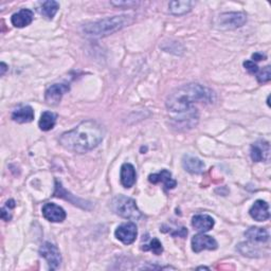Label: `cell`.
Here are the masks:
<instances>
[{"instance_id":"cell-4","label":"cell","mask_w":271,"mask_h":271,"mask_svg":"<svg viewBox=\"0 0 271 271\" xmlns=\"http://www.w3.org/2000/svg\"><path fill=\"white\" fill-rule=\"evenodd\" d=\"M111 209L117 215L130 220H139L143 216L141 211L138 209L136 201L133 198L123 195H119L114 198L113 202H111Z\"/></svg>"},{"instance_id":"cell-30","label":"cell","mask_w":271,"mask_h":271,"mask_svg":"<svg viewBox=\"0 0 271 271\" xmlns=\"http://www.w3.org/2000/svg\"><path fill=\"white\" fill-rule=\"evenodd\" d=\"M265 58H266V55H265V54H262V53H259V52L254 53V54L252 55V59H253V61H254V60H264Z\"/></svg>"},{"instance_id":"cell-25","label":"cell","mask_w":271,"mask_h":271,"mask_svg":"<svg viewBox=\"0 0 271 271\" xmlns=\"http://www.w3.org/2000/svg\"><path fill=\"white\" fill-rule=\"evenodd\" d=\"M237 249L245 257L257 258L260 254V250L258 248H254V246L250 245L249 243H241L237 246Z\"/></svg>"},{"instance_id":"cell-16","label":"cell","mask_w":271,"mask_h":271,"mask_svg":"<svg viewBox=\"0 0 271 271\" xmlns=\"http://www.w3.org/2000/svg\"><path fill=\"white\" fill-rule=\"evenodd\" d=\"M215 225L213 217L206 214H198L192 218V226L199 232L204 233L212 230Z\"/></svg>"},{"instance_id":"cell-17","label":"cell","mask_w":271,"mask_h":271,"mask_svg":"<svg viewBox=\"0 0 271 271\" xmlns=\"http://www.w3.org/2000/svg\"><path fill=\"white\" fill-rule=\"evenodd\" d=\"M13 121L24 124L32 122L34 119V110L31 106H20L15 109L12 114Z\"/></svg>"},{"instance_id":"cell-10","label":"cell","mask_w":271,"mask_h":271,"mask_svg":"<svg viewBox=\"0 0 271 271\" xmlns=\"http://www.w3.org/2000/svg\"><path fill=\"white\" fill-rule=\"evenodd\" d=\"M250 156L254 162L268 161L270 156L269 143L262 140L253 143L250 149Z\"/></svg>"},{"instance_id":"cell-7","label":"cell","mask_w":271,"mask_h":271,"mask_svg":"<svg viewBox=\"0 0 271 271\" xmlns=\"http://www.w3.org/2000/svg\"><path fill=\"white\" fill-rule=\"evenodd\" d=\"M115 235L120 242H122L124 245H131L133 244L138 235V230L136 224L132 221L124 222V224L120 225L116 231Z\"/></svg>"},{"instance_id":"cell-15","label":"cell","mask_w":271,"mask_h":271,"mask_svg":"<svg viewBox=\"0 0 271 271\" xmlns=\"http://www.w3.org/2000/svg\"><path fill=\"white\" fill-rule=\"evenodd\" d=\"M120 179L121 183L124 187L130 189L136 183L137 179V174L136 170L133 164L131 163H124L121 166V172H120Z\"/></svg>"},{"instance_id":"cell-9","label":"cell","mask_w":271,"mask_h":271,"mask_svg":"<svg viewBox=\"0 0 271 271\" xmlns=\"http://www.w3.org/2000/svg\"><path fill=\"white\" fill-rule=\"evenodd\" d=\"M191 244H192V250L196 253H199L203 250H215L218 247L215 238L203 233L193 236Z\"/></svg>"},{"instance_id":"cell-14","label":"cell","mask_w":271,"mask_h":271,"mask_svg":"<svg viewBox=\"0 0 271 271\" xmlns=\"http://www.w3.org/2000/svg\"><path fill=\"white\" fill-rule=\"evenodd\" d=\"M34 18V13L29 9H22L19 12L12 15L11 22L16 28H25L29 26Z\"/></svg>"},{"instance_id":"cell-18","label":"cell","mask_w":271,"mask_h":271,"mask_svg":"<svg viewBox=\"0 0 271 271\" xmlns=\"http://www.w3.org/2000/svg\"><path fill=\"white\" fill-rule=\"evenodd\" d=\"M182 166L191 174H201L205 169L204 163L200 159L193 156H184L182 159Z\"/></svg>"},{"instance_id":"cell-23","label":"cell","mask_w":271,"mask_h":271,"mask_svg":"<svg viewBox=\"0 0 271 271\" xmlns=\"http://www.w3.org/2000/svg\"><path fill=\"white\" fill-rule=\"evenodd\" d=\"M58 9H59V4L57 2H54V0H48V2H44L41 4L40 13L47 19L51 20L57 13Z\"/></svg>"},{"instance_id":"cell-26","label":"cell","mask_w":271,"mask_h":271,"mask_svg":"<svg viewBox=\"0 0 271 271\" xmlns=\"http://www.w3.org/2000/svg\"><path fill=\"white\" fill-rule=\"evenodd\" d=\"M257 75H258L257 77H258L259 83H267V82H269L270 78H271L270 66H266L265 68H263V70L258 72Z\"/></svg>"},{"instance_id":"cell-6","label":"cell","mask_w":271,"mask_h":271,"mask_svg":"<svg viewBox=\"0 0 271 271\" xmlns=\"http://www.w3.org/2000/svg\"><path fill=\"white\" fill-rule=\"evenodd\" d=\"M39 254L41 258H44L47 261L51 270H55L60 266L61 256L58 248L55 245L49 242L44 243L39 248Z\"/></svg>"},{"instance_id":"cell-31","label":"cell","mask_w":271,"mask_h":271,"mask_svg":"<svg viewBox=\"0 0 271 271\" xmlns=\"http://www.w3.org/2000/svg\"><path fill=\"white\" fill-rule=\"evenodd\" d=\"M8 70V66L6 65V64L3 61L2 62V75H4L5 74V72Z\"/></svg>"},{"instance_id":"cell-13","label":"cell","mask_w":271,"mask_h":271,"mask_svg":"<svg viewBox=\"0 0 271 271\" xmlns=\"http://www.w3.org/2000/svg\"><path fill=\"white\" fill-rule=\"evenodd\" d=\"M149 181L154 184L162 182L165 190H172L177 185V181L172 178V174L168 170H162L157 174H151L149 176Z\"/></svg>"},{"instance_id":"cell-27","label":"cell","mask_w":271,"mask_h":271,"mask_svg":"<svg viewBox=\"0 0 271 271\" xmlns=\"http://www.w3.org/2000/svg\"><path fill=\"white\" fill-rule=\"evenodd\" d=\"M244 67L252 74H257L260 69H259V66L257 65L256 62H254L253 60H246L244 61Z\"/></svg>"},{"instance_id":"cell-3","label":"cell","mask_w":271,"mask_h":271,"mask_svg":"<svg viewBox=\"0 0 271 271\" xmlns=\"http://www.w3.org/2000/svg\"><path fill=\"white\" fill-rule=\"evenodd\" d=\"M132 23L133 16L131 15L114 16V17H106L99 22L87 24L83 27V31L89 36L103 37L115 33Z\"/></svg>"},{"instance_id":"cell-28","label":"cell","mask_w":271,"mask_h":271,"mask_svg":"<svg viewBox=\"0 0 271 271\" xmlns=\"http://www.w3.org/2000/svg\"><path fill=\"white\" fill-rule=\"evenodd\" d=\"M111 5H114L116 7H126V8H130L133 6H137L138 3L137 2H111Z\"/></svg>"},{"instance_id":"cell-11","label":"cell","mask_w":271,"mask_h":271,"mask_svg":"<svg viewBox=\"0 0 271 271\" xmlns=\"http://www.w3.org/2000/svg\"><path fill=\"white\" fill-rule=\"evenodd\" d=\"M43 215L44 217L51 222H61L66 218V212L61 206L49 202L43 206Z\"/></svg>"},{"instance_id":"cell-1","label":"cell","mask_w":271,"mask_h":271,"mask_svg":"<svg viewBox=\"0 0 271 271\" xmlns=\"http://www.w3.org/2000/svg\"><path fill=\"white\" fill-rule=\"evenodd\" d=\"M104 136L105 129L102 124L87 120L79 123L73 130L64 133L59 138V144L69 152L84 154L99 147Z\"/></svg>"},{"instance_id":"cell-24","label":"cell","mask_w":271,"mask_h":271,"mask_svg":"<svg viewBox=\"0 0 271 271\" xmlns=\"http://www.w3.org/2000/svg\"><path fill=\"white\" fill-rule=\"evenodd\" d=\"M141 248L144 251H152L154 254H156V256H160V254L163 252L162 244L156 237L151 238L148 243L143 244Z\"/></svg>"},{"instance_id":"cell-19","label":"cell","mask_w":271,"mask_h":271,"mask_svg":"<svg viewBox=\"0 0 271 271\" xmlns=\"http://www.w3.org/2000/svg\"><path fill=\"white\" fill-rule=\"evenodd\" d=\"M54 196L55 197H59V198H64V199H66V200H69L71 203L75 204V205H78V206H81V208L83 209H89L88 208V202L84 201V200H81V199H73L75 197H73L70 193H68L67 191L62 187L60 181L56 180L55 181V192H54Z\"/></svg>"},{"instance_id":"cell-12","label":"cell","mask_w":271,"mask_h":271,"mask_svg":"<svg viewBox=\"0 0 271 271\" xmlns=\"http://www.w3.org/2000/svg\"><path fill=\"white\" fill-rule=\"evenodd\" d=\"M250 216L257 221H265L270 217L269 204L264 200H257L249 210Z\"/></svg>"},{"instance_id":"cell-5","label":"cell","mask_w":271,"mask_h":271,"mask_svg":"<svg viewBox=\"0 0 271 271\" xmlns=\"http://www.w3.org/2000/svg\"><path fill=\"white\" fill-rule=\"evenodd\" d=\"M247 16L241 12L224 13L218 16L216 27L220 30H234L245 25Z\"/></svg>"},{"instance_id":"cell-20","label":"cell","mask_w":271,"mask_h":271,"mask_svg":"<svg viewBox=\"0 0 271 271\" xmlns=\"http://www.w3.org/2000/svg\"><path fill=\"white\" fill-rule=\"evenodd\" d=\"M245 236L252 243H267L269 241V232L265 228L251 227L245 232Z\"/></svg>"},{"instance_id":"cell-8","label":"cell","mask_w":271,"mask_h":271,"mask_svg":"<svg viewBox=\"0 0 271 271\" xmlns=\"http://www.w3.org/2000/svg\"><path fill=\"white\" fill-rule=\"evenodd\" d=\"M70 90L69 84L60 83V84H53L46 90L45 93V101L49 105H57L62 95Z\"/></svg>"},{"instance_id":"cell-32","label":"cell","mask_w":271,"mask_h":271,"mask_svg":"<svg viewBox=\"0 0 271 271\" xmlns=\"http://www.w3.org/2000/svg\"><path fill=\"white\" fill-rule=\"evenodd\" d=\"M198 269H209V268H206V267H199Z\"/></svg>"},{"instance_id":"cell-2","label":"cell","mask_w":271,"mask_h":271,"mask_svg":"<svg viewBox=\"0 0 271 271\" xmlns=\"http://www.w3.org/2000/svg\"><path fill=\"white\" fill-rule=\"evenodd\" d=\"M215 101V93L208 87L199 84H187L175 89L166 99V108L176 115H196L195 103L211 104Z\"/></svg>"},{"instance_id":"cell-22","label":"cell","mask_w":271,"mask_h":271,"mask_svg":"<svg viewBox=\"0 0 271 271\" xmlns=\"http://www.w3.org/2000/svg\"><path fill=\"white\" fill-rule=\"evenodd\" d=\"M193 6V2H171L169 8L174 15H184L192 10Z\"/></svg>"},{"instance_id":"cell-21","label":"cell","mask_w":271,"mask_h":271,"mask_svg":"<svg viewBox=\"0 0 271 271\" xmlns=\"http://www.w3.org/2000/svg\"><path fill=\"white\" fill-rule=\"evenodd\" d=\"M55 123H56V115L51 113V111H45L39 119L38 126L43 132H48L53 129L55 126Z\"/></svg>"},{"instance_id":"cell-29","label":"cell","mask_w":271,"mask_h":271,"mask_svg":"<svg viewBox=\"0 0 271 271\" xmlns=\"http://www.w3.org/2000/svg\"><path fill=\"white\" fill-rule=\"evenodd\" d=\"M2 218L6 221H10L11 218H12V215L10 213V208H8V206H4V208L2 209Z\"/></svg>"}]
</instances>
